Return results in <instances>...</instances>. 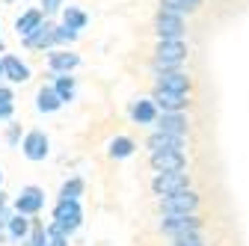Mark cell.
Masks as SVG:
<instances>
[{"label":"cell","instance_id":"6da1fadb","mask_svg":"<svg viewBox=\"0 0 249 246\" xmlns=\"http://www.w3.org/2000/svg\"><path fill=\"white\" fill-rule=\"evenodd\" d=\"M199 208H202V196L196 190H184L160 199L163 217H190V213H199Z\"/></svg>","mask_w":249,"mask_h":246},{"label":"cell","instance_id":"7a4b0ae2","mask_svg":"<svg viewBox=\"0 0 249 246\" xmlns=\"http://www.w3.org/2000/svg\"><path fill=\"white\" fill-rule=\"evenodd\" d=\"M205 228V220L199 213H190V217H163L160 220V231L169 234L172 240L175 237H190V234H202Z\"/></svg>","mask_w":249,"mask_h":246},{"label":"cell","instance_id":"3957f363","mask_svg":"<svg viewBox=\"0 0 249 246\" xmlns=\"http://www.w3.org/2000/svg\"><path fill=\"white\" fill-rule=\"evenodd\" d=\"M190 172H160L151 178V190L154 196H172V193H184V190H193L190 187Z\"/></svg>","mask_w":249,"mask_h":246},{"label":"cell","instance_id":"277c9868","mask_svg":"<svg viewBox=\"0 0 249 246\" xmlns=\"http://www.w3.org/2000/svg\"><path fill=\"white\" fill-rule=\"evenodd\" d=\"M190 56L184 39H160L154 48V63H166V66H184V59Z\"/></svg>","mask_w":249,"mask_h":246},{"label":"cell","instance_id":"5b68a950","mask_svg":"<svg viewBox=\"0 0 249 246\" xmlns=\"http://www.w3.org/2000/svg\"><path fill=\"white\" fill-rule=\"evenodd\" d=\"M154 33H158L160 39H184L187 33V21L184 15H175V12H158L154 15Z\"/></svg>","mask_w":249,"mask_h":246},{"label":"cell","instance_id":"8992f818","mask_svg":"<svg viewBox=\"0 0 249 246\" xmlns=\"http://www.w3.org/2000/svg\"><path fill=\"white\" fill-rule=\"evenodd\" d=\"M148 166L154 169V175L160 172H184L187 169V155L184 151H154L148 158Z\"/></svg>","mask_w":249,"mask_h":246},{"label":"cell","instance_id":"52a82bcc","mask_svg":"<svg viewBox=\"0 0 249 246\" xmlns=\"http://www.w3.org/2000/svg\"><path fill=\"white\" fill-rule=\"evenodd\" d=\"M80 220H83V211H80L77 202H66V199L56 202V208H53V223L62 226V231H66V234H71L80 226Z\"/></svg>","mask_w":249,"mask_h":246},{"label":"cell","instance_id":"ba28073f","mask_svg":"<svg viewBox=\"0 0 249 246\" xmlns=\"http://www.w3.org/2000/svg\"><path fill=\"white\" fill-rule=\"evenodd\" d=\"M154 104L160 107V113H184L190 107V95H181V92H169V89H154Z\"/></svg>","mask_w":249,"mask_h":246},{"label":"cell","instance_id":"9c48e42d","mask_svg":"<svg viewBox=\"0 0 249 246\" xmlns=\"http://www.w3.org/2000/svg\"><path fill=\"white\" fill-rule=\"evenodd\" d=\"M158 131L187 140L190 137V119H187V113H160L158 116Z\"/></svg>","mask_w":249,"mask_h":246},{"label":"cell","instance_id":"30bf717a","mask_svg":"<svg viewBox=\"0 0 249 246\" xmlns=\"http://www.w3.org/2000/svg\"><path fill=\"white\" fill-rule=\"evenodd\" d=\"M158 89H169V92H181V95H190L193 89V77L187 71H160L158 74Z\"/></svg>","mask_w":249,"mask_h":246},{"label":"cell","instance_id":"8fae6325","mask_svg":"<svg viewBox=\"0 0 249 246\" xmlns=\"http://www.w3.org/2000/svg\"><path fill=\"white\" fill-rule=\"evenodd\" d=\"M42 205H45V193L39 187H24L21 196L15 199V211L24 213V217H36L42 211Z\"/></svg>","mask_w":249,"mask_h":246},{"label":"cell","instance_id":"7c38bea8","mask_svg":"<svg viewBox=\"0 0 249 246\" xmlns=\"http://www.w3.org/2000/svg\"><path fill=\"white\" fill-rule=\"evenodd\" d=\"M187 145V140L184 137H172V134H163V131H154V134H148L145 137V148L151 151H181Z\"/></svg>","mask_w":249,"mask_h":246},{"label":"cell","instance_id":"4fadbf2b","mask_svg":"<svg viewBox=\"0 0 249 246\" xmlns=\"http://www.w3.org/2000/svg\"><path fill=\"white\" fill-rule=\"evenodd\" d=\"M24 158L27 160H45L48 158V137L42 134V131H30L27 137H24Z\"/></svg>","mask_w":249,"mask_h":246},{"label":"cell","instance_id":"5bb4252c","mask_svg":"<svg viewBox=\"0 0 249 246\" xmlns=\"http://www.w3.org/2000/svg\"><path fill=\"white\" fill-rule=\"evenodd\" d=\"M77 63H80V56L77 53H69V51H53V53H48V69L53 74H69L71 69H77Z\"/></svg>","mask_w":249,"mask_h":246},{"label":"cell","instance_id":"9a60e30c","mask_svg":"<svg viewBox=\"0 0 249 246\" xmlns=\"http://www.w3.org/2000/svg\"><path fill=\"white\" fill-rule=\"evenodd\" d=\"M158 104H154L151 98H142L131 107V119L137 122V125H158Z\"/></svg>","mask_w":249,"mask_h":246},{"label":"cell","instance_id":"2e32d148","mask_svg":"<svg viewBox=\"0 0 249 246\" xmlns=\"http://www.w3.org/2000/svg\"><path fill=\"white\" fill-rule=\"evenodd\" d=\"M53 30H56V27L45 21L33 36H27V39H24V45H27V48H33V51H45V48L56 45V33H53Z\"/></svg>","mask_w":249,"mask_h":246},{"label":"cell","instance_id":"e0dca14e","mask_svg":"<svg viewBox=\"0 0 249 246\" xmlns=\"http://www.w3.org/2000/svg\"><path fill=\"white\" fill-rule=\"evenodd\" d=\"M45 24V12L42 9H30V12H24L18 21H15V30H18V36H33L36 33V30Z\"/></svg>","mask_w":249,"mask_h":246},{"label":"cell","instance_id":"ac0fdd59","mask_svg":"<svg viewBox=\"0 0 249 246\" xmlns=\"http://www.w3.org/2000/svg\"><path fill=\"white\" fill-rule=\"evenodd\" d=\"M3 77H9L12 83H24V80H30V69L18 56H6L3 59Z\"/></svg>","mask_w":249,"mask_h":246},{"label":"cell","instance_id":"d6986e66","mask_svg":"<svg viewBox=\"0 0 249 246\" xmlns=\"http://www.w3.org/2000/svg\"><path fill=\"white\" fill-rule=\"evenodd\" d=\"M36 101H39L36 107H39L42 113H53V110L62 107V98L56 95V89H53V86H42V89H39V95H36Z\"/></svg>","mask_w":249,"mask_h":246},{"label":"cell","instance_id":"ffe728a7","mask_svg":"<svg viewBox=\"0 0 249 246\" xmlns=\"http://www.w3.org/2000/svg\"><path fill=\"white\" fill-rule=\"evenodd\" d=\"M134 148H137V142H134L131 137H116V140L110 142V155H113L116 160H122V158H131Z\"/></svg>","mask_w":249,"mask_h":246},{"label":"cell","instance_id":"44dd1931","mask_svg":"<svg viewBox=\"0 0 249 246\" xmlns=\"http://www.w3.org/2000/svg\"><path fill=\"white\" fill-rule=\"evenodd\" d=\"M30 234V220L24 217V213H15V217L9 220V237L12 240H24Z\"/></svg>","mask_w":249,"mask_h":246},{"label":"cell","instance_id":"7402d4cb","mask_svg":"<svg viewBox=\"0 0 249 246\" xmlns=\"http://www.w3.org/2000/svg\"><path fill=\"white\" fill-rule=\"evenodd\" d=\"M86 21H89V18H86V15H83L80 9H74V6H69L66 12H62V24H66L69 30H74V33H77V30H83V27H86Z\"/></svg>","mask_w":249,"mask_h":246},{"label":"cell","instance_id":"603a6c76","mask_svg":"<svg viewBox=\"0 0 249 246\" xmlns=\"http://www.w3.org/2000/svg\"><path fill=\"white\" fill-rule=\"evenodd\" d=\"M53 89H56V95H59L62 101H71V98H74V77L59 74L56 83H53Z\"/></svg>","mask_w":249,"mask_h":246},{"label":"cell","instance_id":"cb8c5ba5","mask_svg":"<svg viewBox=\"0 0 249 246\" xmlns=\"http://www.w3.org/2000/svg\"><path fill=\"white\" fill-rule=\"evenodd\" d=\"M83 193V181L80 178H71L62 184V190H59V199H66V202H77V196Z\"/></svg>","mask_w":249,"mask_h":246},{"label":"cell","instance_id":"d4e9b609","mask_svg":"<svg viewBox=\"0 0 249 246\" xmlns=\"http://www.w3.org/2000/svg\"><path fill=\"white\" fill-rule=\"evenodd\" d=\"M27 246H48V231L39 223H33V234H30V243Z\"/></svg>","mask_w":249,"mask_h":246},{"label":"cell","instance_id":"484cf974","mask_svg":"<svg viewBox=\"0 0 249 246\" xmlns=\"http://www.w3.org/2000/svg\"><path fill=\"white\" fill-rule=\"evenodd\" d=\"M160 9L163 12H175V15H184V12H190L187 9L184 0H160Z\"/></svg>","mask_w":249,"mask_h":246},{"label":"cell","instance_id":"4316f807","mask_svg":"<svg viewBox=\"0 0 249 246\" xmlns=\"http://www.w3.org/2000/svg\"><path fill=\"white\" fill-rule=\"evenodd\" d=\"M172 246H211V243H205L202 234H190V237H175Z\"/></svg>","mask_w":249,"mask_h":246},{"label":"cell","instance_id":"83f0119b","mask_svg":"<svg viewBox=\"0 0 249 246\" xmlns=\"http://www.w3.org/2000/svg\"><path fill=\"white\" fill-rule=\"evenodd\" d=\"M53 33H56V42H59V45H69V42H74V39H77V33H74V30H69L66 24L56 27Z\"/></svg>","mask_w":249,"mask_h":246},{"label":"cell","instance_id":"f1b7e54d","mask_svg":"<svg viewBox=\"0 0 249 246\" xmlns=\"http://www.w3.org/2000/svg\"><path fill=\"white\" fill-rule=\"evenodd\" d=\"M62 6V0H42V12L48 15V12H56Z\"/></svg>","mask_w":249,"mask_h":246},{"label":"cell","instance_id":"f546056e","mask_svg":"<svg viewBox=\"0 0 249 246\" xmlns=\"http://www.w3.org/2000/svg\"><path fill=\"white\" fill-rule=\"evenodd\" d=\"M18 140H21V128H18V125H12V128H9V134H6V142H9V145H15Z\"/></svg>","mask_w":249,"mask_h":246},{"label":"cell","instance_id":"4dcf8cb0","mask_svg":"<svg viewBox=\"0 0 249 246\" xmlns=\"http://www.w3.org/2000/svg\"><path fill=\"white\" fill-rule=\"evenodd\" d=\"M0 104H12V89L0 86Z\"/></svg>","mask_w":249,"mask_h":246},{"label":"cell","instance_id":"1f68e13d","mask_svg":"<svg viewBox=\"0 0 249 246\" xmlns=\"http://www.w3.org/2000/svg\"><path fill=\"white\" fill-rule=\"evenodd\" d=\"M48 246H69V237H48Z\"/></svg>","mask_w":249,"mask_h":246},{"label":"cell","instance_id":"d6a6232c","mask_svg":"<svg viewBox=\"0 0 249 246\" xmlns=\"http://www.w3.org/2000/svg\"><path fill=\"white\" fill-rule=\"evenodd\" d=\"M12 116V104H0V119H9Z\"/></svg>","mask_w":249,"mask_h":246},{"label":"cell","instance_id":"836d02e7","mask_svg":"<svg viewBox=\"0 0 249 246\" xmlns=\"http://www.w3.org/2000/svg\"><path fill=\"white\" fill-rule=\"evenodd\" d=\"M9 220H12V217H9V213H6V211H0V226H3V223L9 226Z\"/></svg>","mask_w":249,"mask_h":246},{"label":"cell","instance_id":"e575fe53","mask_svg":"<svg viewBox=\"0 0 249 246\" xmlns=\"http://www.w3.org/2000/svg\"><path fill=\"white\" fill-rule=\"evenodd\" d=\"M6 208V193H0V211Z\"/></svg>","mask_w":249,"mask_h":246},{"label":"cell","instance_id":"d590c367","mask_svg":"<svg viewBox=\"0 0 249 246\" xmlns=\"http://www.w3.org/2000/svg\"><path fill=\"white\" fill-rule=\"evenodd\" d=\"M0 77H3V63H0Z\"/></svg>","mask_w":249,"mask_h":246},{"label":"cell","instance_id":"8d00e7d4","mask_svg":"<svg viewBox=\"0 0 249 246\" xmlns=\"http://www.w3.org/2000/svg\"><path fill=\"white\" fill-rule=\"evenodd\" d=\"M0 51H3V42H0Z\"/></svg>","mask_w":249,"mask_h":246}]
</instances>
